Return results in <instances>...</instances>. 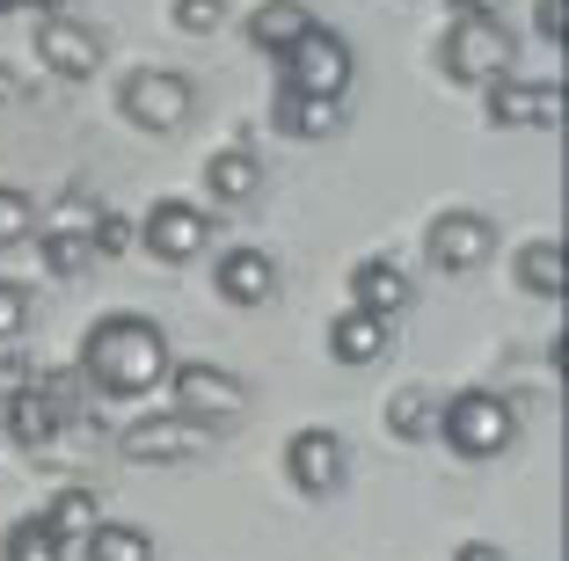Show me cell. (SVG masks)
Masks as SVG:
<instances>
[{
	"label": "cell",
	"instance_id": "obj_24",
	"mask_svg": "<svg viewBox=\"0 0 569 561\" xmlns=\"http://www.w3.org/2000/svg\"><path fill=\"white\" fill-rule=\"evenodd\" d=\"M81 554L88 561H153V540L139 525H110V518H102V525L81 540Z\"/></svg>",
	"mask_w": 569,
	"mask_h": 561
},
{
	"label": "cell",
	"instance_id": "obj_34",
	"mask_svg": "<svg viewBox=\"0 0 569 561\" xmlns=\"http://www.w3.org/2000/svg\"><path fill=\"white\" fill-rule=\"evenodd\" d=\"M452 8H460V16H497L503 0H452Z\"/></svg>",
	"mask_w": 569,
	"mask_h": 561
},
{
	"label": "cell",
	"instance_id": "obj_32",
	"mask_svg": "<svg viewBox=\"0 0 569 561\" xmlns=\"http://www.w3.org/2000/svg\"><path fill=\"white\" fill-rule=\"evenodd\" d=\"M452 561H503V554H497V547H482V540H468V547H460Z\"/></svg>",
	"mask_w": 569,
	"mask_h": 561
},
{
	"label": "cell",
	"instance_id": "obj_5",
	"mask_svg": "<svg viewBox=\"0 0 569 561\" xmlns=\"http://www.w3.org/2000/svg\"><path fill=\"white\" fill-rule=\"evenodd\" d=\"M190 102H198V88H190V73L176 67H132L118 81V110L124 124H139V132H176L190 117Z\"/></svg>",
	"mask_w": 569,
	"mask_h": 561
},
{
	"label": "cell",
	"instance_id": "obj_16",
	"mask_svg": "<svg viewBox=\"0 0 569 561\" xmlns=\"http://www.w3.org/2000/svg\"><path fill=\"white\" fill-rule=\"evenodd\" d=\"M256 190H263V161H256L249 147H219L212 161H204V198L241 204V198H256Z\"/></svg>",
	"mask_w": 569,
	"mask_h": 561
},
{
	"label": "cell",
	"instance_id": "obj_17",
	"mask_svg": "<svg viewBox=\"0 0 569 561\" xmlns=\"http://www.w3.org/2000/svg\"><path fill=\"white\" fill-rule=\"evenodd\" d=\"M307 22H315V16H307L300 0H256V8H249V44L270 51V59H284V51L300 44Z\"/></svg>",
	"mask_w": 569,
	"mask_h": 561
},
{
	"label": "cell",
	"instance_id": "obj_26",
	"mask_svg": "<svg viewBox=\"0 0 569 561\" xmlns=\"http://www.w3.org/2000/svg\"><path fill=\"white\" fill-rule=\"evenodd\" d=\"M168 16H176V30H190V37H212L219 22H227V0H176Z\"/></svg>",
	"mask_w": 569,
	"mask_h": 561
},
{
	"label": "cell",
	"instance_id": "obj_25",
	"mask_svg": "<svg viewBox=\"0 0 569 561\" xmlns=\"http://www.w3.org/2000/svg\"><path fill=\"white\" fill-rule=\"evenodd\" d=\"M37 233V198L22 190V182H0V248H16Z\"/></svg>",
	"mask_w": 569,
	"mask_h": 561
},
{
	"label": "cell",
	"instance_id": "obj_30",
	"mask_svg": "<svg viewBox=\"0 0 569 561\" xmlns=\"http://www.w3.org/2000/svg\"><path fill=\"white\" fill-rule=\"evenodd\" d=\"M533 37H540V44L562 37V0H533Z\"/></svg>",
	"mask_w": 569,
	"mask_h": 561
},
{
	"label": "cell",
	"instance_id": "obj_27",
	"mask_svg": "<svg viewBox=\"0 0 569 561\" xmlns=\"http://www.w3.org/2000/svg\"><path fill=\"white\" fill-rule=\"evenodd\" d=\"M132 248V219L118 204H96V256H124Z\"/></svg>",
	"mask_w": 569,
	"mask_h": 561
},
{
	"label": "cell",
	"instance_id": "obj_2",
	"mask_svg": "<svg viewBox=\"0 0 569 561\" xmlns=\"http://www.w3.org/2000/svg\"><path fill=\"white\" fill-rule=\"evenodd\" d=\"M431 438H446L460 460H497V452L519 438V409H511L497 387H460V394L438 401V430Z\"/></svg>",
	"mask_w": 569,
	"mask_h": 561
},
{
	"label": "cell",
	"instance_id": "obj_11",
	"mask_svg": "<svg viewBox=\"0 0 569 561\" xmlns=\"http://www.w3.org/2000/svg\"><path fill=\"white\" fill-rule=\"evenodd\" d=\"M497 248V227H489V212H475V204H452V212H438L431 227H423V256H431L438 270H475Z\"/></svg>",
	"mask_w": 569,
	"mask_h": 561
},
{
	"label": "cell",
	"instance_id": "obj_33",
	"mask_svg": "<svg viewBox=\"0 0 569 561\" xmlns=\"http://www.w3.org/2000/svg\"><path fill=\"white\" fill-rule=\"evenodd\" d=\"M16 96H22V81H16V67L0 59V102H16Z\"/></svg>",
	"mask_w": 569,
	"mask_h": 561
},
{
	"label": "cell",
	"instance_id": "obj_15",
	"mask_svg": "<svg viewBox=\"0 0 569 561\" xmlns=\"http://www.w3.org/2000/svg\"><path fill=\"white\" fill-rule=\"evenodd\" d=\"M212 278H219V299H234V307H263L278 292V263H270L263 248H227Z\"/></svg>",
	"mask_w": 569,
	"mask_h": 561
},
{
	"label": "cell",
	"instance_id": "obj_6",
	"mask_svg": "<svg viewBox=\"0 0 569 561\" xmlns=\"http://www.w3.org/2000/svg\"><path fill=\"white\" fill-rule=\"evenodd\" d=\"M168 387H176V415H190L198 430H212V423H227V415H241V401H249V387H241L227 364H204V358L176 364V372H168Z\"/></svg>",
	"mask_w": 569,
	"mask_h": 561
},
{
	"label": "cell",
	"instance_id": "obj_1",
	"mask_svg": "<svg viewBox=\"0 0 569 561\" xmlns=\"http://www.w3.org/2000/svg\"><path fill=\"white\" fill-rule=\"evenodd\" d=\"M81 372H88L96 394L139 401L168 380V335L153 329L147 314H102L96 329L81 335Z\"/></svg>",
	"mask_w": 569,
	"mask_h": 561
},
{
	"label": "cell",
	"instance_id": "obj_28",
	"mask_svg": "<svg viewBox=\"0 0 569 561\" xmlns=\"http://www.w3.org/2000/svg\"><path fill=\"white\" fill-rule=\"evenodd\" d=\"M22 329H30V292H22V284H8V278H0V350L16 343Z\"/></svg>",
	"mask_w": 569,
	"mask_h": 561
},
{
	"label": "cell",
	"instance_id": "obj_13",
	"mask_svg": "<svg viewBox=\"0 0 569 561\" xmlns=\"http://www.w3.org/2000/svg\"><path fill=\"white\" fill-rule=\"evenodd\" d=\"M37 263H44L51 278H81V270L96 263V204H67L59 227L37 233Z\"/></svg>",
	"mask_w": 569,
	"mask_h": 561
},
{
	"label": "cell",
	"instance_id": "obj_12",
	"mask_svg": "<svg viewBox=\"0 0 569 561\" xmlns=\"http://www.w3.org/2000/svg\"><path fill=\"white\" fill-rule=\"evenodd\" d=\"M489 124H533V132H555L562 124V81L555 73H533V81H489Z\"/></svg>",
	"mask_w": 569,
	"mask_h": 561
},
{
	"label": "cell",
	"instance_id": "obj_10",
	"mask_svg": "<svg viewBox=\"0 0 569 561\" xmlns=\"http://www.w3.org/2000/svg\"><path fill=\"white\" fill-rule=\"evenodd\" d=\"M37 59H44V73H59V81H88V73L102 67V30L81 16H67V8H51L44 22H37Z\"/></svg>",
	"mask_w": 569,
	"mask_h": 561
},
{
	"label": "cell",
	"instance_id": "obj_7",
	"mask_svg": "<svg viewBox=\"0 0 569 561\" xmlns=\"http://www.w3.org/2000/svg\"><path fill=\"white\" fill-rule=\"evenodd\" d=\"M204 438H212V430H198L190 415L153 409V415H139V423L118 430V452H124V460H139V467H176V460H198Z\"/></svg>",
	"mask_w": 569,
	"mask_h": 561
},
{
	"label": "cell",
	"instance_id": "obj_20",
	"mask_svg": "<svg viewBox=\"0 0 569 561\" xmlns=\"http://www.w3.org/2000/svg\"><path fill=\"white\" fill-rule=\"evenodd\" d=\"M37 518H44V525L59 532V547H81L88 532L102 525V518H96V495H88L81 481H67V489L51 495V503H44V511H37Z\"/></svg>",
	"mask_w": 569,
	"mask_h": 561
},
{
	"label": "cell",
	"instance_id": "obj_14",
	"mask_svg": "<svg viewBox=\"0 0 569 561\" xmlns=\"http://www.w3.org/2000/svg\"><path fill=\"white\" fill-rule=\"evenodd\" d=\"M409 270L395 263V256H366V263L351 270V307L358 314H372V321H395V314H409Z\"/></svg>",
	"mask_w": 569,
	"mask_h": 561
},
{
	"label": "cell",
	"instance_id": "obj_8",
	"mask_svg": "<svg viewBox=\"0 0 569 561\" xmlns=\"http://www.w3.org/2000/svg\"><path fill=\"white\" fill-rule=\"evenodd\" d=\"M284 474H292L300 495H336L343 474H351V445H343L329 423H307V430H292V445H284Z\"/></svg>",
	"mask_w": 569,
	"mask_h": 561
},
{
	"label": "cell",
	"instance_id": "obj_9",
	"mask_svg": "<svg viewBox=\"0 0 569 561\" xmlns=\"http://www.w3.org/2000/svg\"><path fill=\"white\" fill-rule=\"evenodd\" d=\"M132 233L147 241L153 263H190V256L204 248V233H212V219H204V204H190V198H153Z\"/></svg>",
	"mask_w": 569,
	"mask_h": 561
},
{
	"label": "cell",
	"instance_id": "obj_21",
	"mask_svg": "<svg viewBox=\"0 0 569 561\" xmlns=\"http://www.w3.org/2000/svg\"><path fill=\"white\" fill-rule=\"evenodd\" d=\"M270 117H278V124H284L292 139H329L336 124H343V102H321V96H284V88H278Z\"/></svg>",
	"mask_w": 569,
	"mask_h": 561
},
{
	"label": "cell",
	"instance_id": "obj_23",
	"mask_svg": "<svg viewBox=\"0 0 569 561\" xmlns=\"http://www.w3.org/2000/svg\"><path fill=\"white\" fill-rule=\"evenodd\" d=\"M0 561H67V547H59V532L44 518H16L0 532Z\"/></svg>",
	"mask_w": 569,
	"mask_h": 561
},
{
	"label": "cell",
	"instance_id": "obj_18",
	"mask_svg": "<svg viewBox=\"0 0 569 561\" xmlns=\"http://www.w3.org/2000/svg\"><path fill=\"white\" fill-rule=\"evenodd\" d=\"M380 350H387V321L358 314V307L329 321V358H336V364H372Z\"/></svg>",
	"mask_w": 569,
	"mask_h": 561
},
{
	"label": "cell",
	"instance_id": "obj_3",
	"mask_svg": "<svg viewBox=\"0 0 569 561\" xmlns=\"http://www.w3.org/2000/svg\"><path fill=\"white\" fill-rule=\"evenodd\" d=\"M511 59H519V37L503 30V16H452L446 37H438V67H446V81H503L511 73Z\"/></svg>",
	"mask_w": 569,
	"mask_h": 561
},
{
	"label": "cell",
	"instance_id": "obj_29",
	"mask_svg": "<svg viewBox=\"0 0 569 561\" xmlns=\"http://www.w3.org/2000/svg\"><path fill=\"white\" fill-rule=\"evenodd\" d=\"M30 380H37V364L22 358L16 343H8V350H0V401H16V394H22V387H30Z\"/></svg>",
	"mask_w": 569,
	"mask_h": 561
},
{
	"label": "cell",
	"instance_id": "obj_22",
	"mask_svg": "<svg viewBox=\"0 0 569 561\" xmlns=\"http://www.w3.org/2000/svg\"><path fill=\"white\" fill-rule=\"evenodd\" d=\"M519 284L540 299H562V241L555 233H533V241L519 248Z\"/></svg>",
	"mask_w": 569,
	"mask_h": 561
},
{
	"label": "cell",
	"instance_id": "obj_4",
	"mask_svg": "<svg viewBox=\"0 0 569 561\" xmlns=\"http://www.w3.org/2000/svg\"><path fill=\"white\" fill-rule=\"evenodd\" d=\"M351 73H358V59H351V44L329 30V22H307L300 30V44L278 59V88L284 96H321V102H343L351 96Z\"/></svg>",
	"mask_w": 569,
	"mask_h": 561
},
{
	"label": "cell",
	"instance_id": "obj_19",
	"mask_svg": "<svg viewBox=\"0 0 569 561\" xmlns=\"http://www.w3.org/2000/svg\"><path fill=\"white\" fill-rule=\"evenodd\" d=\"M387 430H395L402 445H417V438H431V430H438V394H431L423 380L395 387V394H387Z\"/></svg>",
	"mask_w": 569,
	"mask_h": 561
},
{
	"label": "cell",
	"instance_id": "obj_31",
	"mask_svg": "<svg viewBox=\"0 0 569 561\" xmlns=\"http://www.w3.org/2000/svg\"><path fill=\"white\" fill-rule=\"evenodd\" d=\"M22 8H37V16H51V8H67V0H0V16H22Z\"/></svg>",
	"mask_w": 569,
	"mask_h": 561
}]
</instances>
